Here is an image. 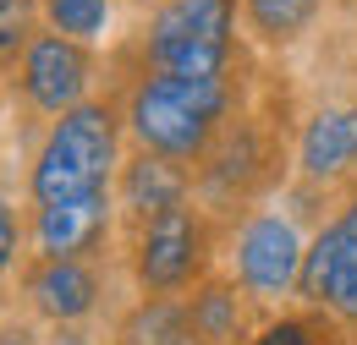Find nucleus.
Masks as SVG:
<instances>
[{
  "label": "nucleus",
  "instance_id": "nucleus-16",
  "mask_svg": "<svg viewBox=\"0 0 357 345\" xmlns=\"http://www.w3.org/2000/svg\"><path fill=\"white\" fill-rule=\"evenodd\" d=\"M121 0H39V17H45L50 33H66V39L89 44V49H116L127 33H116L121 22Z\"/></svg>",
  "mask_w": 357,
  "mask_h": 345
},
{
  "label": "nucleus",
  "instance_id": "nucleus-1",
  "mask_svg": "<svg viewBox=\"0 0 357 345\" xmlns=\"http://www.w3.org/2000/svg\"><path fill=\"white\" fill-rule=\"evenodd\" d=\"M110 88L121 93L127 115V143L143 154L176 159L187 170L204 165V154L253 99V66L236 77H171V72H137V66H110Z\"/></svg>",
  "mask_w": 357,
  "mask_h": 345
},
{
  "label": "nucleus",
  "instance_id": "nucleus-23",
  "mask_svg": "<svg viewBox=\"0 0 357 345\" xmlns=\"http://www.w3.org/2000/svg\"><path fill=\"white\" fill-rule=\"evenodd\" d=\"M121 6H127V11H132V17H143V11H154V6H160V0H121Z\"/></svg>",
  "mask_w": 357,
  "mask_h": 345
},
{
  "label": "nucleus",
  "instance_id": "nucleus-10",
  "mask_svg": "<svg viewBox=\"0 0 357 345\" xmlns=\"http://www.w3.org/2000/svg\"><path fill=\"white\" fill-rule=\"evenodd\" d=\"M121 247L116 192L28 209V258H110Z\"/></svg>",
  "mask_w": 357,
  "mask_h": 345
},
{
  "label": "nucleus",
  "instance_id": "nucleus-20",
  "mask_svg": "<svg viewBox=\"0 0 357 345\" xmlns=\"http://www.w3.org/2000/svg\"><path fill=\"white\" fill-rule=\"evenodd\" d=\"M0 345H45V329L22 307H0Z\"/></svg>",
  "mask_w": 357,
  "mask_h": 345
},
{
  "label": "nucleus",
  "instance_id": "nucleus-19",
  "mask_svg": "<svg viewBox=\"0 0 357 345\" xmlns=\"http://www.w3.org/2000/svg\"><path fill=\"white\" fill-rule=\"evenodd\" d=\"M22 263H28V203H17L11 186L0 181V291L17 285Z\"/></svg>",
  "mask_w": 357,
  "mask_h": 345
},
{
  "label": "nucleus",
  "instance_id": "nucleus-3",
  "mask_svg": "<svg viewBox=\"0 0 357 345\" xmlns=\"http://www.w3.org/2000/svg\"><path fill=\"white\" fill-rule=\"evenodd\" d=\"M127 115H121V93L105 88L89 104L66 110L61 121L39 127L28 165H22V203L45 209V203H77L99 198L116 186L121 159H127Z\"/></svg>",
  "mask_w": 357,
  "mask_h": 345
},
{
  "label": "nucleus",
  "instance_id": "nucleus-15",
  "mask_svg": "<svg viewBox=\"0 0 357 345\" xmlns=\"http://www.w3.org/2000/svg\"><path fill=\"white\" fill-rule=\"evenodd\" d=\"M110 345H198L192 340V318L187 296H127L116 307V318L105 323Z\"/></svg>",
  "mask_w": 357,
  "mask_h": 345
},
{
  "label": "nucleus",
  "instance_id": "nucleus-9",
  "mask_svg": "<svg viewBox=\"0 0 357 345\" xmlns=\"http://www.w3.org/2000/svg\"><path fill=\"white\" fill-rule=\"evenodd\" d=\"M291 181L319 198H341L357 181V93H335L297 110Z\"/></svg>",
  "mask_w": 357,
  "mask_h": 345
},
{
  "label": "nucleus",
  "instance_id": "nucleus-22",
  "mask_svg": "<svg viewBox=\"0 0 357 345\" xmlns=\"http://www.w3.org/2000/svg\"><path fill=\"white\" fill-rule=\"evenodd\" d=\"M45 345H110L99 329H45Z\"/></svg>",
  "mask_w": 357,
  "mask_h": 345
},
{
  "label": "nucleus",
  "instance_id": "nucleus-24",
  "mask_svg": "<svg viewBox=\"0 0 357 345\" xmlns=\"http://www.w3.org/2000/svg\"><path fill=\"white\" fill-rule=\"evenodd\" d=\"M352 93H357V55H352Z\"/></svg>",
  "mask_w": 357,
  "mask_h": 345
},
{
  "label": "nucleus",
  "instance_id": "nucleus-11",
  "mask_svg": "<svg viewBox=\"0 0 357 345\" xmlns=\"http://www.w3.org/2000/svg\"><path fill=\"white\" fill-rule=\"evenodd\" d=\"M297 302L330 312L341 329L357 335V241L335 225H313L308 258H303V280H297Z\"/></svg>",
  "mask_w": 357,
  "mask_h": 345
},
{
  "label": "nucleus",
  "instance_id": "nucleus-4",
  "mask_svg": "<svg viewBox=\"0 0 357 345\" xmlns=\"http://www.w3.org/2000/svg\"><path fill=\"white\" fill-rule=\"evenodd\" d=\"M110 66L171 72V77H236L253 66L236 0H160L132 17V33L110 49Z\"/></svg>",
  "mask_w": 357,
  "mask_h": 345
},
{
  "label": "nucleus",
  "instance_id": "nucleus-5",
  "mask_svg": "<svg viewBox=\"0 0 357 345\" xmlns=\"http://www.w3.org/2000/svg\"><path fill=\"white\" fill-rule=\"evenodd\" d=\"M225 247V219H215L198 198L165 209L154 219L121 225V274L132 285V296H192L215 268Z\"/></svg>",
  "mask_w": 357,
  "mask_h": 345
},
{
  "label": "nucleus",
  "instance_id": "nucleus-13",
  "mask_svg": "<svg viewBox=\"0 0 357 345\" xmlns=\"http://www.w3.org/2000/svg\"><path fill=\"white\" fill-rule=\"evenodd\" d=\"M187 318H192V340L198 345H248L264 323V307L253 302L225 268H215L192 296H187Z\"/></svg>",
  "mask_w": 357,
  "mask_h": 345
},
{
  "label": "nucleus",
  "instance_id": "nucleus-6",
  "mask_svg": "<svg viewBox=\"0 0 357 345\" xmlns=\"http://www.w3.org/2000/svg\"><path fill=\"white\" fill-rule=\"evenodd\" d=\"M308 236H313V219L297 214L286 198L259 203V209H248V214L225 219L220 268L259 307H264V312H280V307L297 302V280H303V258H308Z\"/></svg>",
  "mask_w": 357,
  "mask_h": 345
},
{
  "label": "nucleus",
  "instance_id": "nucleus-8",
  "mask_svg": "<svg viewBox=\"0 0 357 345\" xmlns=\"http://www.w3.org/2000/svg\"><path fill=\"white\" fill-rule=\"evenodd\" d=\"M105 88H110V55L66 39V33H50V28L33 33V44L22 49V61L6 77L11 104L28 121H39V127L61 121L66 110L89 104L93 93H105Z\"/></svg>",
  "mask_w": 357,
  "mask_h": 345
},
{
  "label": "nucleus",
  "instance_id": "nucleus-7",
  "mask_svg": "<svg viewBox=\"0 0 357 345\" xmlns=\"http://www.w3.org/2000/svg\"><path fill=\"white\" fill-rule=\"evenodd\" d=\"M11 291L39 329H99L132 296L116 252L110 258H28Z\"/></svg>",
  "mask_w": 357,
  "mask_h": 345
},
{
  "label": "nucleus",
  "instance_id": "nucleus-17",
  "mask_svg": "<svg viewBox=\"0 0 357 345\" xmlns=\"http://www.w3.org/2000/svg\"><path fill=\"white\" fill-rule=\"evenodd\" d=\"M248 345H352V329H341L330 312H319V307H280V312H264V323H259V335Z\"/></svg>",
  "mask_w": 357,
  "mask_h": 345
},
{
  "label": "nucleus",
  "instance_id": "nucleus-2",
  "mask_svg": "<svg viewBox=\"0 0 357 345\" xmlns=\"http://www.w3.org/2000/svg\"><path fill=\"white\" fill-rule=\"evenodd\" d=\"M291 131H297V110L280 115L275 83H259L248 110L215 137V148L192 170L198 203L215 219H236L259 203H275L291 181Z\"/></svg>",
  "mask_w": 357,
  "mask_h": 345
},
{
  "label": "nucleus",
  "instance_id": "nucleus-21",
  "mask_svg": "<svg viewBox=\"0 0 357 345\" xmlns=\"http://www.w3.org/2000/svg\"><path fill=\"white\" fill-rule=\"evenodd\" d=\"M330 219H335V225H341V230H347V236L357 241V181L347 186V192H341V198H335V209H330Z\"/></svg>",
  "mask_w": 357,
  "mask_h": 345
},
{
  "label": "nucleus",
  "instance_id": "nucleus-12",
  "mask_svg": "<svg viewBox=\"0 0 357 345\" xmlns=\"http://www.w3.org/2000/svg\"><path fill=\"white\" fill-rule=\"evenodd\" d=\"M116 209H121V225H137V219H154L165 209H181L198 198L192 186V170L176 165V159H160V154H143V148H127L121 159V175H116Z\"/></svg>",
  "mask_w": 357,
  "mask_h": 345
},
{
  "label": "nucleus",
  "instance_id": "nucleus-18",
  "mask_svg": "<svg viewBox=\"0 0 357 345\" xmlns=\"http://www.w3.org/2000/svg\"><path fill=\"white\" fill-rule=\"evenodd\" d=\"M45 28L39 0H0V88L11 77V66L22 61V49L33 44V33Z\"/></svg>",
  "mask_w": 357,
  "mask_h": 345
},
{
  "label": "nucleus",
  "instance_id": "nucleus-14",
  "mask_svg": "<svg viewBox=\"0 0 357 345\" xmlns=\"http://www.w3.org/2000/svg\"><path fill=\"white\" fill-rule=\"evenodd\" d=\"M330 6H335V0H236V11H242V39H248L253 55L280 61V55L303 49V44L319 33V22L330 17Z\"/></svg>",
  "mask_w": 357,
  "mask_h": 345
}]
</instances>
